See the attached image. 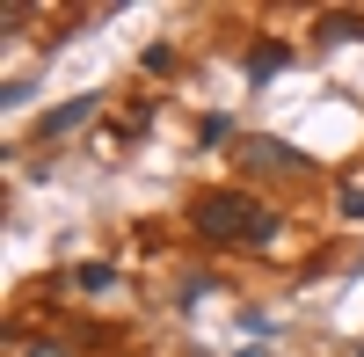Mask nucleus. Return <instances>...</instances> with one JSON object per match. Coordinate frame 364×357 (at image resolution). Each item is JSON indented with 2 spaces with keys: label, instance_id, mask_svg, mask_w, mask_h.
Segmentation results:
<instances>
[{
  "label": "nucleus",
  "instance_id": "3",
  "mask_svg": "<svg viewBox=\"0 0 364 357\" xmlns=\"http://www.w3.org/2000/svg\"><path fill=\"white\" fill-rule=\"evenodd\" d=\"M87 110H95V95H73V102H58V110L44 117V146H51V139H66V132L80 124V117H87Z\"/></svg>",
  "mask_w": 364,
  "mask_h": 357
},
{
  "label": "nucleus",
  "instance_id": "1",
  "mask_svg": "<svg viewBox=\"0 0 364 357\" xmlns=\"http://www.w3.org/2000/svg\"><path fill=\"white\" fill-rule=\"evenodd\" d=\"M190 219H197L204 241H219V248H269L277 241V212L255 204L248 190H211V197H197Z\"/></svg>",
  "mask_w": 364,
  "mask_h": 357
},
{
  "label": "nucleus",
  "instance_id": "6",
  "mask_svg": "<svg viewBox=\"0 0 364 357\" xmlns=\"http://www.w3.org/2000/svg\"><path fill=\"white\" fill-rule=\"evenodd\" d=\"M197 139H204V146H219V139H233V124H226V117H204V124H197Z\"/></svg>",
  "mask_w": 364,
  "mask_h": 357
},
{
  "label": "nucleus",
  "instance_id": "7",
  "mask_svg": "<svg viewBox=\"0 0 364 357\" xmlns=\"http://www.w3.org/2000/svg\"><path fill=\"white\" fill-rule=\"evenodd\" d=\"M15 357H66V343H22Z\"/></svg>",
  "mask_w": 364,
  "mask_h": 357
},
{
  "label": "nucleus",
  "instance_id": "4",
  "mask_svg": "<svg viewBox=\"0 0 364 357\" xmlns=\"http://www.w3.org/2000/svg\"><path fill=\"white\" fill-rule=\"evenodd\" d=\"M291 66V44H255L248 51V80H269V73H284Z\"/></svg>",
  "mask_w": 364,
  "mask_h": 357
},
{
  "label": "nucleus",
  "instance_id": "8",
  "mask_svg": "<svg viewBox=\"0 0 364 357\" xmlns=\"http://www.w3.org/2000/svg\"><path fill=\"white\" fill-rule=\"evenodd\" d=\"M343 219H364V190H343Z\"/></svg>",
  "mask_w": 364,
  "mask_h": 357
},
{
  "label": "nucleus",
  "instance_id": "9",
  "mask_svg": "<svg viewBox=\"0 0 364 357\" xmlns=\"http://www.w3.org/2000/svg\"><path fill=\"white\" fill-rule=\"evenodd\" d=\"M357 357H364V350H357Z\"/></svg>",
  "mask_w": 364,
  "mask_h": 357
},
{
  "label": "nucleus",
  "instance_id": "5",
  "mask_svg": "<svg viewBox=\"0 0 364 357\" xmlns=\"http://www.w3.org/2000/svg\"><path fill=\"white\" fill-rule=\"evenodd\" d=\"M73 284H80V292H109V284H117V270H109V262H80Z\"/></svg>",
  "mask_w": 364,
  "mask_h": 357
},
{
  "label": "nucleus",
  "instance_id": "2",
  "mask_svg": "<svg viewBox=\"0 0 364 357\" xmlns=\"http://www.w3.org/2000/svg\"><path fill=\"white\" fill-rule=\"evenodd\" d=\"M240 161H248V168H269V175H306V168H314L306 154H291L284 139H248V146H240Z\"/></svg>",
  "mask_w": 364,
  "mask_h": 357
}]
</instances>
